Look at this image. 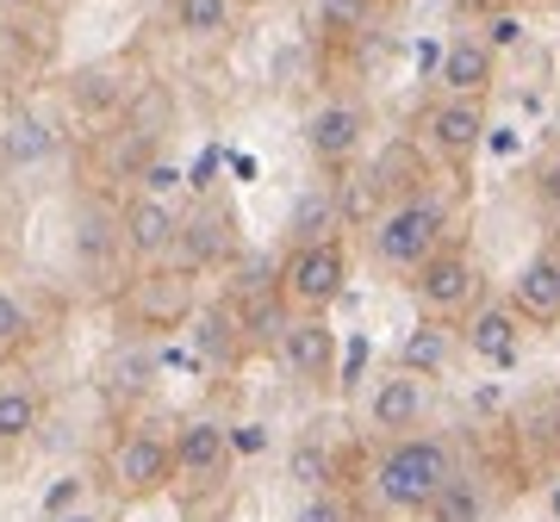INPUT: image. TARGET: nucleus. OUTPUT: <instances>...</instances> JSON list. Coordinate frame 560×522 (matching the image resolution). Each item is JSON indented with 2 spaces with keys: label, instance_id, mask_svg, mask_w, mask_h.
Wrapping results in <instances>:
<instances>
[{
  "label": "nucleus",
  "instance_id": "obj_9",
  "mask_svg": "<svg viewBox=\"0 0 560 522\" xmlns=\"http://www.w3.org/2000/svg\"><path fill=\"white\" fill-rule=\"evenodd\" d=\"M168 454H175L180 485H212V479H224V466H231V429H224L219 417H194V423L175 429Z\"/></svg>",
  "mask_w": 560,
  "mask_h": 522
},
{
  "label": "nucleus",
  "instance_id": "obj_3",
  "mask_svg": "<svg viewBox=\"0 0 560 522\" xmlns=\"http://www.w3.org/2000/svg\"><path fill=\"white\" fill-rule=\"evenodd\" d=\"M342 286H349V249H342V237L305 242V249H293L287 268H280V299L300 305L305 318H324V311L342 299Z\"/></svg>",
  "mask_w": 560,
  "mask_h": 522
},
{
  "label": "nucleus",
  "instance_id": "obj_24",
  "mask_svg": "<svg viewBox=\"0 0 560 522\" xmlns=\"http://www.w3.org/2000/svg\"><path fill=\"white\" fill-rule=\"evenodd\" d=\"M113 249H119V218H106V212L88 205V212L75 218V256L81 261H106ZM119 256H125V249H119Z\"/></svg>",
  "mask_w": 560,
  "mask_h": 522
},
{
  "label": "nucleus",
  "instance_id": "obj_6",
  "mask_svg": "<svg viewBox=\"0 0 560 522\" xmlns=\"http://www.w3.org/2000/svg\"><path fill=\"white\" fill-rule=\"evenodd\" d=\"M411 299H418L423 318H455V311H467V305L480 299V261L467 256V249H448L442 242L423 268H411Z\"/></svg>",
  "mask_w": 560,
  "mask_h": 522
},
{
  "label": "nucleus",
  "instance_id": "obj_19",
  "mask_svg": "<svg viewBox=\"0 0 560 522\" xmlns=\"http://www.w3.org/2000/svg\"><path fill=\"white\" fill-rule=\"evenodd\" d=\"M168 20H175L180 38L194 44H212L231 32V20H237V0H168Z\"/></svg>",
  "mask_w": 560,
  "mask_h": 522
},
{
  "label": "nucleus",
  "instance_id": "obj_12",
  "mask_svg": "<svg viewBox=\"0 0 560 522\" xmlns=\"http://www.w3.org/2000/svg\"><path fill=\"white\" fill-rule=\"evenodd\" d=\"M275 348H280V361L293 367V380H305V385L337 380V330L324 318H293L280 330Z\"/></svg>",
  "mask_w": 560,
  "mask_h": 522
},
{
  "label": "nucleus",
  "instance_id": "obj_4",
  "mask_svg": "<svg viewBox=\"0 0 560 522\" xmlns=\"http://www.w3.org/2000/svg\"><path fill=\"white\" fill-rule=\"evenodd\" d=\"M106 479H113L119 503H150V498H162V491L175 485V454H168L162 436L131 429V436H119L113 454H106Z\"/></svg>",
  "mask_w": 560,
  "mask_h": 522
},
{
  "label": "nucleus",
  "instance_id": "obj_11",
  "mask_svg": "<svg viewBox=\"0 0 560 522\" xmlns=\"http://www.w3.org/2000/svg\"><path fill=\"white\" fill-rule=\"evenodd\" d=\"M423 138L448 162H474L486 143V100H436L423 112Z\"/></svg>",
  "mask_w": 560,
  "mask_h": 522
},
{
  "label": "nucleus",
  "instance_id": "obj_20",
  "mask_svg": "<svg viewBox=\"0 0 560 522\" xmlns=\"http://www.w3.org/2000/svg\"><path fill=\"white\" fill-rule=\"evenodd\" d=\"M448 361H455V342H448L442 323H418V330L399 342V367L405 373H418V380H436Z\"/></svg>",
  "mask_w": 560,
  "mask_h": 522
},
{
  "label": "nucleus",
  "instance_id": "obj_33",
  "mask_svg": "<svg viewBox=\"0 0 560 522\" xmlns=\"http://www.w3.org/2000/svg\"><path fill=\"white\" fill-rule=\"evenodd\" d=\"M548 517L560 522V473H555V485H548Z\"/></svg>",
  "mask_w": 560,
  "mask_h": 522
},
{
  "label": "nucleus",
  "instance_id": "obj_15",
  "mask_svg": "<svg viewBox=\"0 0 560 522\" xmlns=\"http://www.w3.org/2000/svg\"><path fill=\"white\" fill-rule=\"evenodd\" d=\"M231 230H237V224L224 218L219 205H206V212H194V218H180V237H175L180 268L194 274V268H206V261H219L224 242H231Z\"/></svg>",
  "mask_w": 560,
  "mask_h": 522
},
{
  "label": "nucleus",
  "instance_id": "obj_10",
  "mask_svg": "<svg viewBox=\"0 0 560 522\" xmlns=\"http://www.w3.org/2000/svg\"><path fill=\"white\" fill-rule=\"evenodd\" d=\"M492 81H499V50H492L480 32H460V38L442 50V69H436L442 100H486Z\"/></svg>",
  "mask_w": 560,
  "mask_h": 522
},
{
  "label": "nucleus",
  "instance_id": "obj_18",
  "mask_svg": "<svg viewBox=\"0 0 560 522\" xmlns=\"http://www.w3.org/2000/svg\"><path fill=\"white\" fill-rule=\"evenodd\" d=\"M38 423H44V392L38 385H20V380L0 385V454H7V448H25L32 436H38Z\"/></svg>",
  "mask_w": 560,
  "mask_h": 522
},
{
  "label": "nucleus",
  "instance_id": "obj_28",
  "mask_svg": "<svg viewBox=\"0 0 560 522\" xmlns=\"http://www.w3.org/2000/svg\"><path fill=\"white\" fill-rule=\"evenodd\" d=\"M293 522H355V510H349V498H337V491H305Z\"/></svg>",
  "mask_w": 560,
  "mask_h": 522
},
{
  "label": "nucleus",
  "instance_id": "obj_32",
  "mask_svg": "<svg viewBox=\"0 0 560 522\" xmlns=\"http://www.w3.org/2000/svg\"><path fill=\"white\" fill-rule=\"evenodd\" d=\"M50 522H106L101 510H88V503H81V510H69V517H50Z\"/></svg>",
  "mask_w": 560,
  "mask_h": 522
},
{
  "label": "nucleus",
  "instance_id": "obj_27",
  "mask_svg": "<svg viewBox=\"0 0 560 522\" xmlns=\"http://www.w3.org/2000/svg\"><path fill=\"white\" fill-rule=\"evenodd\" d=\"M293 479H300L305 491H324V479H330V454H324L318 442H300L293 448Z\"/></svg>",
  "mask_w": 560,
  "mask_h": 522
},
{
  "label": "nucleus",
  "instance_id": "obj_30",
  "mask_svg": "<svg viewBox=\"0 0 560 522\" xmlns=\"http://www.w3.org/2000/svg\"><path fill=\"white\" fill-rule=\"evenodd\" d=\"M536 200H541V212H548V218L560 224V150L536 168Z\"/></svg>",
  "mask_w": 560,
  "mask_h": 522
},
{
  "label": "nucleus",
  "instance_id": "obj_13",
  "mask_svg": "<svg viewBox=\"0 0 560 522\" xmlns=\"http://www.w3.org/2000/svg\"><path fill=\"white\" fill-rule=\"evenodd\" d=\"M423 411H430V385H423L418 373H405V367L399 373H386V380L368 392V423H374L381 436H393V442L418 429Z\"/></svg>",
  "mask_w": 560,
  "mask_h": 522
},
{
  "label": "nucleus",
  "instance_id": "obj_17",
  "mask_svg": "<svg viewBox=\"0 0 560 522\" xmlns=\"http://www.w3.org/2000/svg\"><path fill=\"white\" fill-rule=\"evenodd\" d=\"M293 249H305V242H330L342 230V205H337V181L324 187H305L300 205H293Z\"/></svg>",
  "mask_w": 560,
  "mask_h": 522
},
{
  "label": "nucleus",
  "instance_id": "obj_7",
  "mask_svg": "<svg viewBox=\"0 0 560 522\" xmlns=\"http://www.w3.org/2000/svg\"><path fill=\"white\" fill-rule=\"evenodd\" d=\"M504 305H511L517 323H529V330H555L560 323V242H548V249H536V256L523 261Z\"/></svg>",
  "mask_w": 560,
  "mask_h": 522
},
{
  "label": "nucleus",
  "instance_id": "obj_14",
  "mask_svg": "<svg viewBox=\"0 0 560 522\" xmlns=\"http://www.w3.org/2000/svg\"><path fill=\"white\" fill-rule=\"evenodd\" d=\"M361 138H368V112L355 100H324L312 119H305V143H312V156L342 168V162H355Z\"/></svg>",
  "mask_w": 560,
  "mask_h": 522
},
{
  "label": "nucleus",
  "instance_id": "obj_23",
  "mask_svg": "<svg viewBox=\"0 0 560 522\" xmlns=\"http://www.w3.org/2000/svg\"><path fill=\"white\" fill-rule=\"evenodd\" d=\"M423 517H430V522H486V498H480V485L467 479V473H455V479L442 485L436 498L423 503Z\"/></svg>",
  "mask_w": 560,
  "mask_h": 522
},
{
  "label": "nucleus",
  "instance_id": "obj_29",
  "mask_svg": "<svg viewBox=\"0 0 560 522\" xmlns=\"http://www.w3.org/2000/svg\"><path fill=\"white\" fill-rule=\"evenodd\" d=\"M81 503H88V479H81V473H69V479H57L50 491H44V522L69 517V510H81Z\"/></svg>",
  "mask_w": 560,
  "mask_h": 522
},
{
  "label": "nucleus",
  "instance_id": "obj_25",
  "mask_svg": "<svg viewBox=\"0 0 560 522\" xmlns=\"http://www.w3.org/2000/svg\"><path fill=\"white\" fill-rule=\"evenodd\" d=\"M368 13H374V0H324L318 25L330 38H355V32H368Z\"/></svg>",
  "mask_w": 560,
  "mask_h": 522
},
{
  "label": "nucleus",
  "instance_id": "obj_1",
  "mask_svg": "<svg viewBox=\"0 0 560 522\" xmlns=\"http://www.w3.org/2000/svg\"><path fill=\"white\" fill-rule=\"evenodd\" d=\"M455 448L442 442V436H399V442L381 454V466H374V498L386 503V510H411V517H423V503L436 498L442 485L455 479Z\"/></svg>",
  "mask_w": 560,
  "mask_h": 522
},
{
  "label": "nucleus",
  "instance_id": "obj_21",
  "mask_svg": "<svg viewBox=\"0 0 560 522\" xmlns=\"http://www.w3.org/2000/svg\"><path fill=\"white\" fill-rule=\"evenodd\" d=\"M50 150H57V131L44 119H32V112H20V119L0 131V156L13 162V168H32V162H44Z\"/></svg>",
  "mask_w": 560,
  "mask_h": 522
},
{
  "label": "nucleus",
  "instance_id": "obj_35",
  "mask_svg": "<svg viewBox=\"0 0 560 522\" xmlns=\"http://www.w3.org/2000/svg\"><path fill=\"white\" fill-rule=\"evenodd\" d=\"M555 143H560V112H555Z\"/></svg>",
  "mask_w": 560,
  "mask_h": 522
},
{
  "label": "nucleus",
  "instance_id": "obj_34",
  "mask_svg": "<svg viewBox=\"0 0 560 522\" xmlns=\"http://www.w3.org/2000/svg\"><path fill=\"white\" fill-rule=\"evenodd\" d=\"M492 7H504V13H511V7H529V0H492Z\"/></svg>",
  "mask_w": 560,
  "mask_h": 522
},
{
  "label": "nucleus",
  "instance_id": "obj_5",
  "mask_svg": "<svg viewBox=\"0 0 560 522\" xmlns=\"http://www.w3.org/2000/svg\"><path fill=\"white\" fill-rule=\"evenodd\" d=\"M125 318L138 323L143 336H156V330H180V323L194 318V274L156 261L150 274H138V281L125 286Z\"/></svg>",
  "mask_w": 560,
  "mask_h": 522
},
{
  "label": "nucleus",
  "instance_id": "obj_22",
  "mask_svg": "<svg viewBox=\"0 0 560 522\" xmlns=\"http://www.w3.org/2000/svg\"><path fill=\"white\" fill-rule=\"evenodd\" d=\"M194 336H200V355H206V361H219V367L243 355V318L231 311V305L200 311V330H194Z\"/></svg>",
  "mask_w": 560,
  "mask_h": 522
},
{
  "label": "nucleus",
  "instance_id": "obj_31",
  "mask_svg": "<svg viewBox=\"0 0 560 522\" xmlns=\"http://www.w3.org/2000/svg\"><path fill=\"white\" fill-rule=\"evenodd\" d=\"M486 44H492V50H504V44H517V20H499V25H492V38H486Z\"/></svg>",
  "mask_w": 560,
  "mask_h": 522
},
{
  "label": "nucleus",
  "instance_id": "obj_16",
  "mask_svg": "<svg viewBox=\"0 0 560 522\" xmlns=\"http://www.w3.org/2000/svg\"><path fill=\"white\" fill-rule=\"evenodd\" d=\"M467 348H474L480 361H492V367H511L517 361V311H511V305H486V311H474V323H467Z\"/></svg>",
  "mask_w": 560,
  "mask_h": 522
},
{
  "label": "nucleus",
  "instance_id": "obj_26",
  "mask_svg": "<svg viewBox=\"0 0 560 522\" xmlns=\"http://www.w3.org/2000/svg\"><path fill=\"white\" fill-rule=\"evenodd\" d=\"M25 336H32V318H25V305L0 286V355H13Z\"/></svg>",
  "mask_w": 560,
  "mask_h": 522
},
{
  "label": "nucleus",
  "instance_id": "obj_8",
  "mask_svg": "<svg viewBox=\"0 0 560 522\" xmlns=\"http://www.w3.org/2000/svg\"><path fill=\"white\" fill-rule=\"evenodd\" d=\"M175 237H180V212L168 200H131L119 212V249L131 261H143V268H156V261L175 256Z\"/></svg>",
  "mask_w": 560,
  "mask_h": 522
},
{
  "label": "nucleus",
  "instance_id": "obj_2",
  "mask_svg": "<svg viewBox=\"0 0 560 522\" xmlns=\"http://www.w3.org/2000/svg\"><path fill=\"white\" fill-rule=\"evenodd\" d=\"M442 242H448V212H442L436 200H399L393 212H381V218L368 224V249H374V261L393 268V274L423 268Z\"/></svg>",
  "mask_w": 560,
  "mask_h": 522
}]
</instances>
